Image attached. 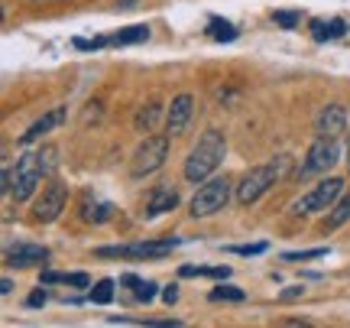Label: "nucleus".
<instances>
[{
    "mask_svg": "<svg viewBox=\"0 0 350 328\" xmlns=\"http://www.w3.org/2000/svg\"><path fill=\"white\" fill-rule=\"evenodd\" d=\"M227 153V143H224V134L221 130H204L201 134V140L191 147V153H188L185 160V179L188 182H204V179L214 176V169L221 166V160H224Z\"/></svg>",
    "mask_w": 350,
    "mask_h": 328,
    "instance_id": "f257e3e1",
    "label": "nucleus"
},
{
    "mask_svg": "<svg viewBox=\"0 0 350 328\" xmlns=\"http://www.w3.org/2000/svg\"><path fill=\"white\" fill-rule=\"evenodd\" d=\"M49 176L46 173V166H42V156L36 153H23L20 156V163H16V169H10V179L3 182V192L10 195L13 202H26L33 192L39 189V182Z\"/></svg>",
    "mask_w": 350,
    "mask_h": 328,
    "instance_id": "f03ea898",
    "label": "nucleus"
},
{
    "mask_svg": "<svg viewBox=\"0 0 350 328\" xmlns=\"http://www.w3.org/2000/svg\"><path fill=\"white\" fill-rule=\"evenodd\" d=\"M230 189H234V182H230L227 176L204 179V186H198V192L191 195V205H188L191 218H211V215H217V212L227 205V199H230Z\"/></svg>",
    "mask_w": 350,
    "mask_h": 328,
    "instance_id": "7ed1b4c3",
    "label": "nucleus"
},
{
    "mask_svg": "<svg viewBox=\"0 0 350 328\" xmlns=\"http://www.w3.org/2000/svg\"><path fill=\"white\" fill-rule=\"evenodd\" d=\"M178 247L175 238H163V240H137V244H113V247H98L94 257L107 260V257H117V260H150V257H165Z\"/></svg>",
    "mask_w": 350,
    "mask_h": 328,
    "instance_id": "20e7f679",
    "label": "nucleus"
},
{
    "mask_svg": "<svg viewBox=\"0 0 350 328\" xmlns=\"http://www.w3.org/2000/svg\"><path fill=\"white\" fill-rule=\"evenodd\" d=\"M282 179V169L279 166H253L243 173V179L237 182V202L240 205H256L266 195V192L273 189L275 182Z\"/></svg>",
    "mask_w": 350,
    "mask_h": 328,
    "instance_id": "39448f33",
    "label": "nucleus"
},
{
    "mask_svg": "<svg viewBox=\"0 0 350 328\" xmlns=\"http://www.w3.org/2000/svg\"><path fill=\"white\" fill-rule=\"evenodd\" d=\"M340 192H344V179L331 176L325 179V182H318L312 192H305L299 202L292 205V215H318V212H325V208H331V205L340 199Z\"/></svg>",
    "mask_w": 350,
    "mask_h": 328,
    "instance_id": "423d86ee",
    "label": "nucleus"
},
{
    "mask_svg": "<svg viewBox=\"0 0 350 328\" xmlns=\"http://www.w3.org/2000/svg\"><path fill=\"white\" fill-rule=\"evenodd\" d=\"M165 156H169V137H146L137 147L133 160H130V176L133 179L152 176L156 169H163Z\"/></svg>",
    "mask_w": 350,
    "mask_h": 328,
    "instance_id": "0eeeda50",
    "label": "nucleus"
},
{
    "mask_svg": "<svg viewBox=\"0 0 350 328\" xmlns=\"http://www.w3.org/2000/svg\"><path fill=\"white\" fill-rule=\"evenodd\" d=\"M65 205H68V186L62 179H49L46 189L39 192V199L33 202V221L49 225V221H55L65 212Z\"/></svg>",
    "mask_w": 350,
    "mask_h": 328,
    "instance_id": "6e6552de",
    "label": "nucleus"
},
{
    "mask_svg": "<svg viewBox=\"0 0 350 328\" xmlns=\"http://www.w3.org/2000/svg\"><path fill=\"white\" fill-rule=\"evenodd\" d=\"M334 163H338V143H334L331 137H318L312 147H308V153H305V160H301L295 176L299 179L321 176V173H327Z\"/></svg>",
    "mask_w": 350,
    "mask_h": 328,
    "instance_id": "1a4fd4ad",
    "label": "nucleus"
},
{
    "mask_svg": "<svg viewBox=\"0 0 350 328\" xmlns=\"http://www.w3.org/2000/svg\"><path fill=\"white\" fill-rule=\"evenodd\" d=\"M191 114H195V98L191 94H175L172 104H169V114H165V134L169 137H182L188 130Z\"/></svg>",
    "mask_w": 350,
    "mask_h": 328,
    "instance_id": "9d476101",
    "label": "nucleus"
},
{
    "mask_svg": "<svg viewBox=\"0 0 350 328\" xmlns=\"http://www.w3.org/2000/svg\"><path fill=\"white\" fill-rule=\"evenodd\" d=\"M314 130H318V137H340L344 130H347V108L344 104H327L318 111L314 117Z\"/></svg>",
    "mask_w": 350,
    "mask_h": 328,
    "instance_id": "9b49d317",
    "label": "nucleus"
},
{
    "mask_svg": "<svg viewBox=\"0 0 350 328\" xmlns=\"http://www.w3.org/2000/svg\"><path fill=\"white\" fill-rule=\"evenodd\" d=\"M3 260H7V266L23 270V266L46 264V260H49V251H46L42 244H13V247L3 251Z\"/></svg>",
    "mask_w": 350,
    "mask_h": 328,
    "instance_id": "f8f14e48",
    "label": "nucleus"
},
{
    "mask_svg": "<svg viewBox=\"0 0 350 328\" xmlns=\"http://www.w3.org/2000/svg\"><path fill=\"white\" fill-rule=\"evenodd\" d=\"M62 121H65V108H52L49 114H42V117H39L36 124H29V130L20 137V147H29V143L42 140L46 134H52L55 127H62Z\"/></svg>",
    "mask_w": 350,
    "mask_h": 328,
    "instance_id": "ddd939ff",
    "label": "nucleus"
},
{
    "mask_svg": "<svg viewBox=\"0 0 350 328\" xmlns=\"http://www.w3.org/2000/svg\"><path fill=\"white\" fill-rule=\"evenodd\" d=\"M175 205H178V192H175L172 186H159V189H152L150 202H146V208H143V221H152V218L172 212Z\"/></svg>",
    "mask_w": 350,
    "mask_h": 328,
    "instance_id": "4468645a",
    "label": "nucleus"
},
{
    "mask_svg": "<svg viewBox=\"0 0 350 328\" xmlns=\"http://www.w3.org/2000/svg\"><path fill=\"white\" fill-rule=\"evenodd\" d=\"M49 283H65V286L85 290V286H91V277H88V273H55V270H46V273L39 277V286H49Z\"/></svg>",
    "mask_w": 350,
    "mask_h": 328,
    "instance_id": "2eb2a0df",
    "label": "nucleus"
},
{
    "mask_svg": "<svg viewBox=\"0 0 350 328\" xmlns=\"http://www.w3.org/2000/svg\"><path fill=\"white\" fill-rule=\"evenodd\" d=\"M350 221V195H344V199H338V202L331 205V215L325 218V225H321V231H338L340 225H347Z\"/></svg>",
    "mask_w": 350,
    "mask_h": 328,
    "instance_id": "dca6fc26",
    "label": "nucleus"
},
{
    "mask_svg": "<svg viewBox=\"0 0 350 328\" xmlns=\"http://www.w3.org/2000/svg\"><path fill=\"white\" fill-rule=\"evenodd\" d=\"M159 114H163V104L159 101H150V104H143L137 111V117H133V124H137V130H156V124H159Z\"/></svg>",
    "mask_w": 350,
    "mask_h": 328,
    "instance_id": "f3484780",
    "label": "nucleus"
},
{
    "mask_svg": "<svg viewBox=\"0 0 350 328\" xmlns=\"http://www.w3.org/2000/svg\"><path fill=\"white\" fill-rule=\"evenodd\" d=\"M150 39V26H130L111 36V46H133V42H146Z\"/></svg>",
    "mask_w": 350,
    "mask_h": 328,
    "instance_id": "a211bd4d",
    "label": "nucleus"
},
{
    "mask_svg": "<svg viewBox=\"0 0 350 328\" xmlns=\"http://www.w3.org/2000/svg\"><path fill=\"white\" fill-rule=\"evenodd\" d=\"M344 20H331V23H325V20H314L312 23V36L318 39V42H325V39H338L344 36Z\"/></svg>",
    "mask_w": 350,
    "mask_h": 328,
    "instance_id": "6ab92c4d",
    "label": "nucleus"
},
{
    "mask_svg": "<svg viewBox=\"0 0 350 328\" xmlns=\"http://www.w3.org/2000/svg\"><path fill=\"white\" fill-rule=\"evenodd\" d=\"M208 36L217 39V42H230V39H237V26L221 20V16H211V23H208Z\"/></svg>",
    "mask_w": 350,
    "mask_h": 328,
    "instance_id": "aec40b11",
    "label": "nucleus"
},
{
    "mask_svg": "<svg viewBox=\"0 0 350 328\" xmlns=\"http://www.w3.org/2000/svg\"><path fill=\"white\" fill-rule=\"evenodd\" d=\"M178 277H208V279H227L230 266H182Z\"/></svg>",
    "mask_w": 350,
    "mask_h": 328,
    "instance_id": "412c9836",
    "label": "nucleus"
},
{
    "mask_svg": "<svg viewBox=\"0 0 350 328\" xmlns=\"http://www.w3.org/2000/svg\"><path fill=\"white\" fill-rule=\"evenodd\" d=\"M88 299L94 305H107L113 299V283L111 279H100V283H94L91 286V292H88Z\"/></svg>",
    "mask_w": 350,
    "mask_h": 328,
    "instance_id": "4be33fe9",
    "label": "nucleus"
},
{
    "mask_svg": "<svg viewBox=\"0 0 350 328\" xmlns=\"http://www.w3.org/2000/svg\"><path fill=\"white\" fill-rule=\"evenodd\" d=\"M211 299L214 303H243V299H247V292L237 290V286H214Z\"/></svg>",
    "mask_w": 350,
    "mask_h": 328,
    "instance_id": "5701e85b",
    "label": "nucleus"
},
{
    "mask_svg": "<svg viewBox=\"0 0 350 328\" xmlns=\"http://www.w3.org/2000/svg\"><path fill=\"white\" fill-rule=\"evenodd\" d=\"M325 253H327V247H312V251H292L282 260L286 264H301V260H314V257H325Z\"/></svg>",
    "mask_w": 350,
    "mask_h": 328,
    "instance_id": "b1692460",
    "label": "nucleus"
},
{
    "mask_svg": "<svg viewBox=\"0 0 350 328\" xmlns=\"http://www.w3.org/2000/svg\"><path fill=\"white\" fill-rule=\"evenodd\" d=\"M72 46L75 49H85V52H94V49H104V46H111V39L107 36H94V39H72Z\"/></svg>",
    "mask_w": 350,
    "mask_h": 328,
    "instance_id": "393cba45",
    "label": "nucleus"
},
{
    "mask_svg": "<svg viewBox=\"0 0 350 328\" xmlns=\"http://www.w3.org/2000/svg\"><path fill=\"white\" fill-rule=\"evenodd\" d=\"M113 215V205H107V202H100V205H94V212H85V221H94V225H104L107 218Z\"/></svg>",
    "mask_w": 350,
    "mask_h": 328,
    "instance_id": "a878e982",
    "label": "nucleus"
},
{
    "mask_svg": "<svg viewBox=\"0 0 350 328\" xmlns=\"http://www.w3.org/2000/svg\"><path fill=\"white\" fill-rule=\"evenodd\" d=\"M133 292H137L139 303H152V299H156V292H159V286H156V283H150V279H139Z\"/></svg>",
    "mask_w": 350,
    "mask_h": 328,
    "instance_id": "bb28decb",
    "label": "nucleus"
},
{
    "mask_svg": "<svg viewBox=\"0 0 350 328\" xmlns=\"http://www.w3.org/2000/svg\"><path fill=\"white\" fill-rule=\"evenodd\" d=\"M273 20H275L279 26H282V29H292V26H299L301 16H299L295 10H275V13H273Z\"/></svg>",
    "mask_w": 350,
    "mask_h": 328,
    "instance_id": "cd10ccee",
    "label": "nucleus"
},
{
    "mask_svg": "<svg viewBox=\"0 0 350 328\" xmlns=\"http://www.w3.org/2000/svg\"><path fill=\"white\" fill-rule=\"evenodd\" d=\"M230 253H240V257H260L266 253V244H240V247H227Z\"/></svg>",
    "mask_w": 350,
    "mask_h": 328,
    "instance_id": "c85d7f7f",
    "label": "nucleus"
},
{
    "mask_svg": "<svg viewBox=\"0 0 350 328\" xmlns=\"http://www.w3.org/2000/svg\"><path fill=\"white\" fill-rule=\"evenodd\" d=\"M305 296V286H288L282 290V303H292V299H301Z\"/></svg>",
    "mask_w": 350,
    "mask_h": 328,
    "instance_id": "c756f323",
    "label": "nucleus"
},
{
    "mask_svg": "<svg viewBox=\"0 0 350 328\" xmlns=\"http://www.w3.org/2000/svg\"><path fill=\"white\" fill-rule=\"evenodd\" d=\"M26 305H33V309H36V305H46V292H42V290L29 292V299H26Z\"/></svg>",
    "mask_w": 350,
    "mask_h": 328,
    "instance_id": "7c9ffc66",
    "label": "nucleus"
},
{
    "mask_svg": "<svg viewBox=\"0 0 350 328\" xmlns=\"http://www.w3.org/2000/svg\"><path fill=\"white\" fill-rule=\"evenodd\" d=\"M163 299H165L169 305L178 303V286H165V290H163Z\"/></svg>",
    "mask_w": 350,
    "mask_h": 328,
    "instance_id": "2f4dec72",
    "label": "nucleus"
},
{
    "mask_svg": "<svg viewBox=\"0 0 350 328\" xmlns=\"http://www.w3.org/2000/svg\"><path fill=\"white\" fill-rule=\"evenodd\" d=\"M120 283H124V286H130V290H137V283H139V279L133 277V273H126V277L120 279Z\"/></svg>",
    "mask_w": 350,
    "mask_h": 328,
    "instance_id": "473e14b6",
    "label": "nucleus"
},
{
    "mask_svg": "<svg viewBox=\"0 0 350 328\" xmlns=\"http://www.w3.org/2000/svg\"><path fill=\"white\" fill-rule=\"evenodd\" d=\"M10 290H13V283L10 279H3V283H0V292H3V296H10Z\"/></svg>",
    "mask_w": 350,
    "mask_h": 328,
    "instance_id": "72a5a7b5",
    "label": "nucleus"
}]
</instances>
